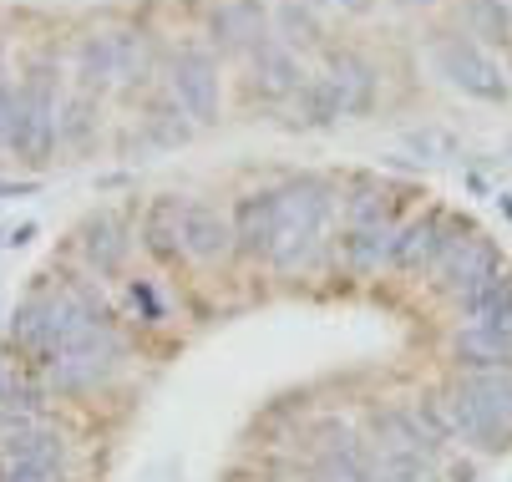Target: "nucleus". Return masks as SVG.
Returning a JSON list of instances; mask_svg holds the SVG:
<instances>
[{"label":"nucleus","mask_w":512,"mask_h":482,"mask_svg":"<svg viewBox=\"0 0 512 482\" xmlns=\"http://www.w3.org/2000/svg\"><path fill=\"white\" fill-rule=\"evenodd\" d=\"M163 56L153 51V41L132 31V26H112V31H92L77 46V77L82 92H137V87H158Z\"/></svg>","instance_id":"f257e3e1"},{"label":"nucleus","mask_w":512,"mask_h":482,"mask_svg":"<svg viewBox=\"0 0 512 482\" xmlns=\"http://www.w3.org/2000/svg\"><path fill=\"white\" fill-rule=\"evenodd\" d=\"M11 153L26 168H46L61 153V92L51 61H36L31 72L16 82V132H11Z\"/></svg>","instance_id":"f03ea898"},{"label":"nucleus","mask_w":512,"mask_h":482,"mask_svg":"<svg viewBox=\"0 0 512 482\" xmlns=\"http://www.w3.org/2000/svg\"><path fill=\"white\" fill-rule=\"evenodd\" d=\"M158 82L193 117V127H213L218 112H224V61H218V51L208 41H178L163 56Z\"/></svg>","instance_id":"7ed1b4c3"},{"label":"nucleus","mask_w":512,"mask_h":482,"mask_svg":"<svg viewBox=\"0 0 512 482\" xmlns=\"http://www.w3.org/2000/svg\"><path fill=\"white\" fill-rule=\"evenodd\" d=\"M71 249H77V264L102 285H117L122 274L132 269V254H137V224L122 214V209H97L77 224L71 234Z\"/></svg>","instance_id":"20e7f679"},{"label":"nucleus","mask_w":512,"mask_h":482,"mask_svg":"<svg viewBox=\"0 0 512 482\" xmlns=\"http://www.w3.org/2000/svg\"><path fill=\"white\" fill-rule=\"evenodd\" d=\"M178 249H183V264L198 269V274L229 269V264L239 259L229 209H218V203H208V198L183 193V203H178Z\"/></svg>","instance_id":"39448f33"},{"label":"nucleus","mask_w":512,"mask_h":482,"mask_svg":"<svg viewBox=\"0 0 512 482\" xmlns=\"http://www.w3.org/2000/svg\"><path fill=\"white\" fill-rule=\"evenodd\" d=\"M436 61V72H442L462 97H477V102H507V72H502V61L472 41V36H442L431 51Z\"/></svg>","instance_id":"423d86ee"},{"label":"nucleus","mask_w":512,"mask_h":482,"mask_svg":"<svg viewBox=\"0 0 512 482\" xmlns=\"http://www.w3.org/2000/svg\"><path fill=\"white\" fill-rule=\"evenodd\" d=\"M305 82H310L305 56L295 46H284L274 31L244 56V92H249V102H264V107L295 102Z\"/></svg>","instance_id":"0eeeda50"},{"label":"nucleus","mask_w":512,"mask_h":482,"mask_svg":"<svg viewBox=\"0 0 512 482\" xmlns=\"http://www.w3.org/2000/svg\"><path fill=\"white\" fill-rule=\"evenodd\" d=\"M112 305H117V315H122L127 330L168 335V330L178 325L183 295H173V285L158 280V274H137V269H127L122 280L112 285Z\"/></svg>","instance_id":"6e6552de"},{"label":"nucleus","mask_w":512,"mask_h":482,"mask_svg":"<svg viewBox=\"0 0 512 482\" xmlns=\"http://www.w3.org/2000/svg\"><path fill=\"white\" fill-rule=\"evenodd\" d=\"M127 361L122 356H107V351H71L61 361H51L41 371L46 391L61 396V401H92V396H107L117 381H122Z\"/></svg>","instance_id":"1a4fd4ad"},{"label":"nucleus","mask_w":512,"mask_h":482,"mask_svg":"<svg viewBox=\"0 0 512 482\" xmlns=\"http://www.w3.org/2000/svg\"><path fill=\"white\" fill-rule=\"evenodd\" d=\"M234 244H239V259L244 264H264L274 239H279V183H264V188H249L234 198Z\"/></svg>","instance_id":"9d476101"},{"label":"nucleus","mask_w":512,"mask_h":482,"mask_svg":"<svg viewBox=\"0 0 512 482\" xmlns=\"http://www.w3.org/2000/svg\"><path fill=\"white\" fill-rule=\"evenodd\" d=\"M269 36V6L264 0H213L208 6V46L218 56H249Z\"/></svg>","instance_id":"9b49d317"},{"label":"nucleus","mask_w":512,"mask_h":482,"mask_svg":"<svg viewBox=\"0 0 512 482\" xmlns=\"http://www.w3.org/2000/svg\"><path fill=\"white\" fill-rule=\"evenodd\" d=\"M396 234H401V219L355 224V229H340V224H335V269L355 274V280H371V274L391 269V259H396Z\"/></svg>","instance_id":"f8f14e48"},{"label":"nucleus","mask_w":512,"mask_h":482,"mask_svg":"<svg viewBox=\"0 0 512 482\" xmlns=\"http://www.w3.org/2000/svg\"><path fill=\"white\" fill-rule=\"evenodd\" d=\"M0 457L71 472V437H66L51 417H36V422H0Z\"/></svg>","instance_id":"ddd939ff"},{"label":"nucleus","mask_w":512,"mask_h":482,"mask_svg":"<svg viewBox=\"0 0 512 482\" xmlns=\"http://www.w3.org/2000/svg\"><path fill=\"white\" fill-rule=\"evenodd\" d=\"M320 77L330 82V92H335L345 122L360 117V112H371V102L381 97V72H376V66L365 61L360 51H330V61H325Z\"/></svg>","instance_id":"4468645a"},{"label":"nucleus","mask_w":512,"mask_h":482,"mask_svg":"<svg viewBox=\"0 0 512 482\" xmlns=\"http://www.w3.org/2000/svg\"><path fill=\"white\" fill-rule=\"evenodd\" d=\"M492 427V437L502 447H512V371H457L452 381Z\"/></svg>","instance_id":"2eb2a0df"},{"label":"nucleus","mask_w":512,"mask_h":482,"mask_svg":"<svg viewBox=\"0 0 512 482\" xmlns=\"http://www.w3.org/2000/svg\"><path fill=\"white\" fill-rule=\"evenodd\" d=\"M178 203H183V193H158V198H148V209H142V219H137V249L148 254L158 269H178L183 264Z\"/></svg>","instance_id":"dca6fc26"},{"label":"nucleus","mask_w":512,"mask_h":482,"mask_svg":"<svg viewBox=\"0 0 512 482\" xmlns=\"http://www.w3.org/2000/svg\"><path fill=\"white\" fill-rule=\"evenodd\" d=\"M447 219H452L447 209H421L416 219H401L391 269H401V274H431V259H436V249H442Z\"/></svg>","instance_id":"f3484780"},{"label":"nucleus","mask_w":512,"mask_h":482,"mask_svg":"<svg viewBox=\"0 0 512 482\" xmlns=\"http://www.w3.org/2000/svg\"><path fill=\"white\" fill-rule=\"evenodd\" d=\"M51 391L41 381V371L31 366H6L0 371V422H36L51 417Z\"/></svg>","instance_id":"a211bd4d"},{"label":"nucleus","mask_w":512,"mask_h":482,"mask_svg":"<svg viewBox=\"0 0 512 482\" xmlns=\"http://www.w3.org/2000/svg\"><path fill=\"white\" fill-rule=\"evenodd\" d=\"M457 371H512V335L482 330V325H457Z\"/></svg>","instance_id":"6ab92c4d"},{"label":"nucleus","mask_w":512,"mask_h":482,"mask_svg":"<svg viewBox=\"0 0 512 482\" xmlns=\"http://www.w3.org/2000/svg\"><path fill=\"white\" fill-rule=\"evenodd\" d=\"M269 31H274L284 46L305 51V46H320L325 21H320V11H315V0H279V6L269 11Z\"/></svg>","instance_id":"aec40b11"},{"label":"nucleus","mask_w":512,"mask_h":482,"mask_svg":"<svg viewBox=\"0 0 512 482\" xmlns=\"http://www.w3.org/2000/svg\"><path fill=\"white\" fill-rule=\"evenodd\" d=\"M467 36L482 46H512V0H467Z\"/></svg>","instance_id":"412c9836"},{"label":"nucleus","mask_w":512,"mask_h":482,"mask_svg":"<svg viewBox=\"0 0 512 482\" xmlns=\"http://www.w3.org/2000/svg\"><path fill=\"white\" fill-rule=\"evenodd\" d=\"M92 137H97V92H77L71 102H61V148L87 153Z\"/></svg>","instance_id":"4be33fe9"},{"label":"nucleus","mask_w":512,"mask_h":482,"mask_svg":"<svg viewBox=\"0 0 512 482\" xmlns=\"http://www.w3.org/2000/svg\"><path fill=\"white\" fill-rule=\"evenodd\" d=\"M11 132H16V82L0 77V153H11Z\"/></svg>","instance_id":"5701e85b"},{"label":"nucleus","mask_w":512,"mask_h":482,"mask_svg":"<svg viewBox=\"0 0 512 482\" xmlns=\"http://www.w3.org/2000/svg\"><path fill=\"white\" fill-rule=\"evenodd\" d=\"M21 193H31V183H6L0 178V198H21Z\"/></svg>","instance_id":"b1692460"},{"label":"nucleus","mask_w":512,"mask_h":482,"mask_svg":"<svg viewBox=\"0 0 512 482\" xmlns=\"http://www.w3.org/2000/svg\"><path fill=\"white\" fill-rule=\"evenodd\" d=\"M330 6H340V11H371V0H330Z\"/></svg>","instance_id":"393cba45"},{"label":"nucleus","mask_w":512,"mask_h":482,"mask_svg":"<svg viewBox=\"0 0 512 482\" xmlns=\"http://www.w3.org/2000/svg\"><path fill=\"white\" fill-rule=\"evenodd\" d=\"M406 6H431V0H406Z\"/></svg>","instance_id":"a878e982"}]
</instances>
